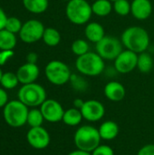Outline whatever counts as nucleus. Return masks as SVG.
Instances as JSON below:
<instances>
[{"instance_id": "nucleus-1", "label": "nucleus", "mask_w": 154, "mask_h": 155, "mask_svg": "<svg viewBox=\"0 0 154 155\" xmlns=\"http://www.w3.org/2000/svg\"><path fill=\"white\" fill-rule=\"evenodd\" d=\"M121 41L125 49L136 54L146 52L150 45V35L146 29L139 25L127 27L122 34Z\"/></svg>"}, {"instance_id": "nucleus-2", "label": "nucleus", "mask_w": 154, "mask_h": 155, "mask_svg": "<svg viewBox=\"0 0 154 155\" xmlns=\"http://www.w3.org/2000/svg\"><path fill=\"white\" fill-rule=\"evenodd\" d=\"M75 68L83 75L98 76L104 72V60L96 53L89 51L84 55L78 56L75 60Z\"/></svg>"}, {"instance_id": "nucleus-3", "label": "nucleus", "mask_w": 154, "mask_h": 155, "mask_svg": "<svg viewBox=\"0 0 154 155\" xmlns=\"http://www.w3.org/2000/svg\"><path fill=\"white\" fill-rule=\"evenodd\" d=\"M102 138L98 129L92 125H83L79 127L74 135V142L78 150L92 153L100 145Z\"/></svg>"}, {"instance_id": "nucleus-4", "label": "nucleus", "mask_w": 154, "mask_h": 155, "mask_svg": "<svg viewBox=\"0 0 154 155\" xmlns=\"http://www.w3.org/2000/svg\"><path fill=\"white\" fill-rule=\"evenodd\" d=\"M65 15L74 25H86L93 15L92 5L87 0H70L66 4Z\"/></svg>"}, {"instance_id": "nucleus-5", "label": "nucleus", "mask_w": 154, "mask_h": 155, "mask_svg": "<svg viewBox=\"0 0 154 155\" xmlns=\"http://www.w3.org/2000/svg\"><path fill=\"white\" fill-rule=\"evenodd\" d=\"M28 108L21 101L14 100L7 103L4 108V118L6 124L18 128L27 123Z\"/></svg>"}, {"instance_id": "nucleus-6", "label": "nucleus", "mask_w": 154, "mask_h": 155, "mask_svg": "<svg viewBox=\"0 0 154 155\" xmlns=\"http://www.w3.org/2000/svg\"><path fill=\"white\" fill-rule=\"evenodd\" d=\"M18 98L27 107L41 106V104L46 100V92L44 88L35 83L24 84L19 92Z\"/></svg>"}, {"instance_id": "nucleus-7", "label": "nucleus", "mask_w": 154, "mask_h": 155, "mask_svg": "<svg viewBox=\"0 0 154 155\" xmlns=\"http://www.w3.org/2000/svg\"><path fill=\"white\" fill-rule=\"evenodd\" d=\"M44 74L47 80L54 85H64L70 81L72 72L69 66L59 60L50 61L45 68Z\"/></svg>"}, {"instance_id": "nucleus-8", "label": "nucleus", "mask_w": 154, "mask_h": 155, "mask_svg": "<svg viewBox=\"0 0 154 155\" xmlns=\"http://www.w3.org/2000/svg\"><path fill=\"white\" fill-rule=\"evenodd\" d=\"M123 50V45L122 41L111 35H105L95 44V52L103 60L107 61H114Z\"/></svg>"}, {"instance_id": "nucleus-9", "label": "nucleus", "mask_w": 154, "mask_h": 155, "mask_svg": "<svg viewBox=\"0 0 154 155\" xmlns=\"http://www.w3.org/2000/svg\"><path fill=\"white\" fill-rule=\"evenodd\" d=\"M44 29L45 28L44 25L39 20H28L22 25V28L19 32L20 39L26 44L35 43L43 38Z\"/></svg>"}, {"instance_id": "nucleus-10", "label": "nucleus", "mask_w": 154, "mask_h": 155, "mask_svg": "<svg viewBox=\"0 0 154 155\" xmlns=\"http://www.w3.org/2000/svg\"><path fill=\"white\" fill-rule=\"evenodd\" d=\"M138 54L130 51L123 50V52L117 56L114 62V68L119 74H129L137 68Z\"/></svg>"}, {"instance_id": "nucleus-11", "label": "nucleus", "mask_w": 154, "mask_h": 155, "mask_svg": "<svg viewBox=\"0 0 154 155\" xmlns=\"http://www.w3.org/2000/svg\"><path fill=\"white\" fill-rule=\"evenodd\" d=\"M40 110L44 120L49 123H58L63 120L64 110L62 104L54 99H46L41 104Z\"/></svg>"}, {"instance_id": "nucleus-12", "label": "nucleus", "mask_w": 154, "mask_h": 155, "mask_svg": "<svg viewBox=\"0 0 154 155\" xmlns=\"http://www.w3.org/2000/svg\"><path fill=\"white\" fill-rule=\"evenodd\" d=\"M81 113L84 119L93 123L98 122L103 118L105 114V108L101 102L92 99L84 101V104L81 108Z\"/></svg>"}, {"instance_id": "nucleus-13", "label": "nucleus", "mask_w": 154, "mask_h": 155, "mask_svg": "<svg viewBox=\"0 0 154 155\" xmlns=\"http://www.w3.org/2000/svg\"><path fill=\"white\" fill-rule=\"evenodd\" d=\"M26 138L29 144L37 150L44 149L50 143V135L48 132L42 126L31 127L27 133Z\"/></svg>"}, {"instance_id": "nucleus-14", "label": "nucleus", "mask_w": 154, "mask_h": 155, "mask_svg": "<svg viewBox=\"0 0 154 155\" xmlns=\"http://www.w3.org/2000/svg\"><path fill=\"white\" fill-rule=\"evenodd\" d=\"M39 74H40V70L39 67L36 65V64H30V63H26L21 65L16 72V75L19 80V83L23 84L34 83L35 80L38 78Z\"/></svg>"}, {"instance_id": "nucleus-15", "label": "nucleus", "mask_w": 154, "mask_h": 155, "mask_svg": "<svg viewBox=\"0 0 154 155\" xmlns=\"http://www.w3.org/2000/svg\"><path fill=\"white\" fill-rule=\"evenodd\" d=\"M151 0H133L131 3V14L137 20H146L152 13Z\"/></svg>"}, {"instance_id": "nucleus-16", "label": "nucleus", "mask_w": 154, "mask_h": 155, "mask_svg": "<svg viewBox=\"0 0 154 155\" xmlns=\"http://www.w3.org/2000/svg\"><path fill=\"white\" fill-rule=\"evenodd\" d=\"M103 93L108 100L112 102H120L125 97L126 90L123 84L117 81H110L105 84Z\"/></svg>"}, {"instance_id": "nucleus-17", "label": "nucleus", "mask_w": 154, "mask_h": 155, "mask_svg": "<svg viewBox=\"0 0 154 155\" xmlns=\"http://www.w3.org/2000/svg\"><path fill=\"white\" fill-rule=\"evenodd\" d=\"M84 36L88 42L97 44L105 36L104 28L97 22L87 23L84 28Z\"/></svg>"}, {"instance_id": "nucleus-18", "label": "nucleus", "mask_w": 154, "mask_h": 155, "mask_svg": "<svg viewBox=\"0 0 154 155\" xmlns=\"http://www.w3.org/2000/svg\"><path fill=\"white\" fill-rule=\"evenodd\" d=\"M98 131L102 140L111 141L117 137L119 134V126L113 121H106L100 125Z\"/></svg>"}, {"instance_id": "nucleus-19", "label": "nucleus", "mask_w": 154, "mask_h": 155, "mask_svg": "<svg viewBox=\"0 0 154 155\" xmlns=\"http://www.w3.org/2000/svg\"><path fill=\"white\" fill-rule=\"evenodd\" d=\"M93 14L99 17H105L109 15L113 10V2L110 0H95L92 4Z\"/></svg>"}, {"instance_id": "nucleus-20", "label": "nucleus", "mask_w": 154, "mask_h": 155, "mask_svg": "<svg viewBox=\"0 0 154 155\" xmlns=\"http://www.w3.org/2000/svg\"><path fill=\"white\" fill-rule=\"evenodd\" d=\"M84 119L81 110L77 108H70L64 111L63 116V123L68 126H77L81 124L82 120Z\"/></svg>"}, {"instance_id": "nucleus-21", "label": "nucleus", "mask_w": 154, "mask_h": 155, "mask_svg": "<svg viewBox=\"0 0 154 155\" xmlns=\"http://www.w3.org/2000/svg\"><path fill=\"white\" fill-rule=\"evenodd\" d=\"M153 58L148 52H143L138 54L137 69L143 74L150 73L153 68Z\"/></svg>"}, {"instance_id": "nucleus-22", "label": "nucleus", "mask_w": 154, "mask_h": 155, "mask_svg": "<svg viewBox=\"0 0 154 155\" xmlns=\"http://www.w3.org/2000/svg\"><path fill=\"white\" fill-rule=\"evenodd\" d=\"M25 8L34 14H42L48 8V0H23Z\"/></svg>"}, {"instance_id": "nucleus-23", "label": "nucleus", "mask_w": 154, "mask_h": 155, "mask_svg": "<svg viewBox=\"0 0 154 155\" xmlns=\"http://www.w3.org/2000/svg\"><path fill=\"white\" fill-rule=\"evenodd\" d=\"M16 45V37L14 33L3 29L0 31V50H13Z\"/></svg>"}, {"instance_id": "nucleus-24", "label": "nucleus", "mask_w": 154, "mask_h": 155, "mask_svg": "<svg viewBox=\"0 0 154 155\" xmlns=\"http://www.w3.org/2000/svg\"><path fill=\"white\" fill-rule=\"evenodd\" d=\"M42 39L46 45L54 47L57 46L61 42V34L54 27H47L44 29Z\"/></svg>"}, {"instance_id": "nucleus-25", "label": "nucleus", "mask_w": 154, "mask_h": 155, "mask_svg": "<svg viewBox=\"0 0 154 155\" xmlns=\"http://www.w3.org/2000/svg\"><path fill=\"white\" fill-rule=\"evenodd\" d=\"M89 49H90V46H89L88 41L84 39H81V38L76 39L71 45V51L77 57L88 53Z\"/></svg>"}, {"instance_id": "nucleus-26", "label": "nucleus", "mask_w": 154, "mask_h": 155, "mask_svg": "<svg viewBox=\"0 0 154 155\" xmlns=\"http://www.w3.org/2000/svg\"><path fill=\"white\" fill-rule=\"evenodd\" d=\"M44 118L41 110L38 109H32L28 112L27 115V124L31 127H39L42 126Z\"/></svg>"}, {"instance_id": "nucleus-27", "label": "nucleus", "mask_w": 154, "mask_h": 155, "mask_svg": "<svg viewBox=\"0 0 154 155\" xmlns=\"http://www.w3.org/2000/svg\"><path fill=\"white\" fill-rule=\"evenodd\" d=\"M18 83H19V80L17 78L16 74L11 73V72L3 74L1 81H0L1 85L5 89H13L17 86Z\"/></svg>"}, {"instance_id": "nucleus-28", "label": "nucleus", "mask_w": 154, "mask_h": 155, "mask_svg": "<svg viewBox=\"0 0 154 155\" xmlns=\"http://www.w3.org/2000/svg\"><path fill=\"white\" fill-rule=\"evenodd\" d=\"M113 11L121 16H126L131 14V3L129 0H116L113 3Z\"/></svg>"}, {"instance_id": "nucleus-29", "label": "nucleus", "mask_w": 154, "mask_h": 155, "mask_svg": "<svg viewBox=\"0 0 154 155\" xmlns=\"http://www.w3.org/2000/svg\"><path fill=\"white\" fill-rule=\"evenodd\" d=\"M69 82H70L72 87L76 91L84 92L88 88V83L86 82V80L83 76H81L77 74H72Z\"/></svg>"}, {"instance_id": "nucleus-30", "label": "nucleus", "mask_w": 154, "mask_h": 155, "mask_svg": "<svg viewBox=\"0 0 154 155\" xmlns=\"http://www.w3.org/2000/svg\"><path fill=\"white\" fill-rule=\"evenodd\" d=\"M22 23L20 19L17 17H8L6 20V24L5 26V29H6L9 32H12L14 34L19 33L22 28Z\"/></svg>"}, {"instance_id": "nucleus-31", "label": "nucleus", "mask_w": 154, "mask_h": 155, "mask_svg": "<svg viewBox=\"0 0 154 155\" xmlns=\"http://www.w3.org/2000/svg\"><path fill=\"white\" fill-rule=\"evenodd\" d=\"M92 155H114V152L112 149L111 146L106 145V144H103V145H99L98 147H96L92 153Z\"/></svg>"}, {"instance_id": "nucleus-32", "label": "nucleus", "mask_w": 154, "mask_h": 155, "mask_svg": "<svg viewBox=\"0 0 154 155\" xmlns=\"http://www.w3.org/2000/svg\"><path fill=\"white\" fill-rule=\"evenodd\" d=\"M14 55V52L12 50H4L0 52V65H4L7 60Z\"/></svg>"}, {"instance_id": "nucleus-33", "label": "nucleus", "mask_w": 154, "mask_h": 155, "mask_svg": "<svg viewBox=\"0 0 154 155\" xmlns=\"http://www.w3.org/2000/svg\"><path fill=\"white\" fill-rule=\"evenodd\" d=\"M137 155H154V144H146L143 146Z\"/></svg>"}, {"instance_id": "nucleus-34", "label": "nucleus", "mask_w": 154, "mask_h": 155, "mask_svg": "<svg viewBox=\"0 0 154 155\" xmlns=\"http://www.w3.org/2000/svg\"><path fill=\"white\" fill-rule=\"evenodd\" d=\"M7 100H8V96L6 92L0 88V108L5 106V104H7Z\"/></svg>"}, {"instance_id": "nucleus-35", "label": "nucleus", "mask_w": 154, "mask_h": 155, "mask_svg": "<svg viewBox=\"0 0 154 155\" xmlns=\"http://www.w3.org/2000/svg\"><path fill=\"white\" fill-rule=\"evenodd\" d=\"M7 16L5 13V11L0 7V31L5 29V24H6V20H7Z\"/></svg>"}, {"instance_id": "nucleus-36", "label": "nucleus", "mask_w": 154, "mask_h": 155, "mask_svg": "<svg viewBox=\"0 0 154 155\" xmlns=\"http://www.w3.org/2000/svg\"><path fill=\"white\" fill-rule=\"evenodd\" d=\"M26 60H27V63H30V64H36L37 60H38V55L37 54L32 52V53H29L27 55H26Z\"/></svg>"}, {"instance_id": "nucleus-37", "label": "nucleus", "mask_w": 154, "mask_h": 155, "mask_svg": "<svg viewBox=\"0 0 154 155\" xmlns=\"http://www.w3.org/2000/svg\"><path fill=\"white\" fill-rule=\"evenodd\" d=\"M73 104H74V108H77V109L81 110V108L83 107V105L84 104V101H83L81 98H76V99L74 100V103Z\"/></svg>"}, {"instance_id": "nucleus-38", "label": "nucleus", "mask_w": 154, "mask_h": 155, "mask_svg": "<svg viewBox=\"0 0 154 155\" xmlns=\"http://www.w3.org/2000/svg\"><path fill=\"white\" fill-rule=\"evenodd\" d=\"M67 155H92L91 153H88V152H84V151H82V150H75V151H73L71 152L70 153H68Z\"/></svg>"}, {"instance_id": "nucleus-39", "label": "nucleus", "mask_w": 154, "mask_h": 155, "mask_svg": "<svg viewBox=\"0 0 154 155\" xmlns=\"http://www.w3.org/2000/svg\"><path fill=\"white\" fill-rule=\"evenodd\" d=\"M2 75H3V73H2V71H1V69H0V81H1V78H2Z\"/></svg>"}, {"instance_id": "nucleus-40", "label": "nucleus", "mask_w": 154, "mask_h": 155, "mask_svg": "<svg viewBox=\"0 0 154 155\" xmlns=\"http://www.w3.org/2000/svg\"><path fill=\"white\" fill-rule=\"evenodd\" d=\"M110 1H111V2H113H113H115V1H116V0H110Z\"/></svg>"}, {"instance_id": "nucleus-41", "label": "nucleus", "mask_w": 154, "mask_h": 155, "mask_svg": "<svg viewBox=\"0 0 154 155\" xmlns=\"http://www.w3.org/2000/svg\"><path fill=\"white\" fill-rule=\"evenodd\" d=\"M61 1H65V2H68V1H70V0H61Z\"/></svg>"}]
</instances>
